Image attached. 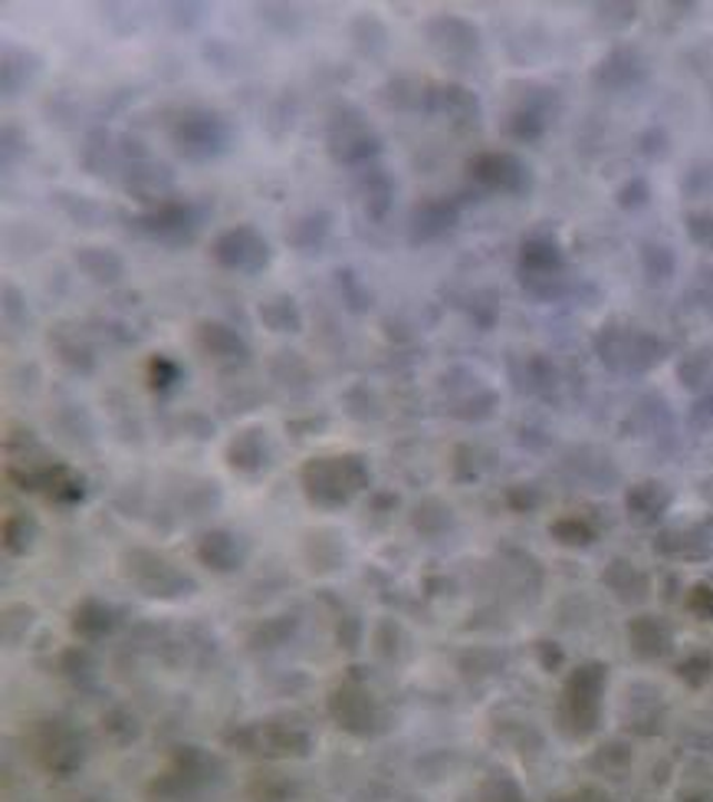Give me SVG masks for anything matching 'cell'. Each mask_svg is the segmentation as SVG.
<instances>
[{
	"label": "cell",
	"instance_id": "24",
	"mask_svg": "<svg viewBox=\"0 0 713 802\" xmlns=\"http://www.w3.org/2000/svg\"><path fill=\"white\" fill-rule=\"evenodd\" d=\"M33 53L30 50H13L3 53V95H20V90H27L33 83V77L40 73V63L33 67H23V60H30Z\"/></svg>",
	"mask_w": 713,
	"mask_h": 802
},
{
	"label": "cell",
	"instance_id": "11",
	"mask_svg": "<svg viewBox=\"0 0 713 802\" xmlns=\"http://www.w3.org/2000/svg\"><path fill=\"white\" fill-rule=\"evenodd\" d=\"M194 346L217 365H244L251 358L247 339L221 319H201L194 326Z\"/></svg>",
	"mask_w": 713,
	"mask_h": 802
},
{
	"label": "cell",
	"instance_id": "4",
	"mask_svg": "<svg viewBox=\"0 0 713 802\" xmlns=\"http://www.w3.org/2000/svg\"><path fill=\"white\" fill-rule=\"evenodd\" d=\"M368 484V470L361 457L343 454V457H313L303 467V490L319 507H343L349 497Z\"/></svg>",
	"mask_w": 713,
	"mask_h": 802
},
{
	"label": "cell",
	"instance_id": "16",
	"mask_svg": "<svg viewBox=\"0 0 713 802\" xmlns=\"http://www.w3.org/2000/svg\"><path fill=\"white\" fill-rule=\"evenodd\" d=\"M391 197H395V179L388 175V169L365 165L358 172V201L368 221H381L391 207Z\"/></svg>",
	"mask_w": 713,
	"mask_h": 802
},
{
	"label": "cell",
	"instance_id": "7",
	"mask_svg": "<svg viewBox=\"0 0 713 802\" xmlns=\"http://www.w3.org/2000/svg\"><path fill=\"white\" fill-rule=\"evenodd\" d=\"M470 179L477 181L490 194H510V197H527L533 191L536 175L527 159L517 152H480L467 165Z\"/></svg>",
	"mask_w": 713,
	"mask_h": 802
},
{
	"label": "cell",
	"instance_id": "15",
	"mask_svg": "<svg viewBox=\"0 0 713 802\" xmlns=\"http://www.w3.org/2000/svg\"><path fill=\"white\" fill-rule=\"evenodd\" d=\"M549 129V105L546 95H530L513 105L503 119V135L513 142H539Z\"/></svg>",
	"mask_w": 713,
	"mask_h": 802
},
{
	"label": "cell",
	"instance_id": "20",
	"mask_svg": "<svg viewBox=\"0 0 713 802\" xmlns=\"http://www.w3.org/2000/svg\"><path fill=\"white\" fill-rule=\"evenodd\" d=\"M257 313H261V323L267 326L269 333H286V336H293V333L303 329L299 303H296L289 293H273V296H267V300L257 306Z\"/></svg>",
	"mask_w": 713,
	"mask_h": 802
},
{
	"label": "cell",
	"instance_id": "8",
	"mask_svg": "<svg viewBox=\"0 0 713 802\" xmlns=\"http://www.w3.org/2000/svg\"><path fill=\"white\" fill-rule=\"evenodd\" d=\"M201 217H204V214H201L197 204L169 197V201L142 211V214L135 217V224H139V231H142L145 237H155V241H162V244H169V247H181V244H191V241H194V234H197V227H201Z\"/></svg>",
	"mask_w": 713,
	"mask_h": 802
},
{
	"label": "cell",
	"instance_id": "31",
	"mask_svg": "<svg viewBox=\"0 0 713 802\" xmlns=\"http://www.w3.org/2000/svg\"><path fill=\"white\" fill-rule=\"evenodd\" d=\"M523 372H527V388H546L552 385L559 375H556V365L549 358L542 356H530L523 362Z\"/></svg>",
	"mask_w": 713,
	"mask_h": 802
},
{
	"label": "cell",
	"instance_id": "6",
	"mask_svg": "<svg viewBox=\"0 0 713 802\" xmlns=\"http://www.w3.org/2000/svg\"><path fill=\"white\" fill-rule=\"evenodd\" d=\"M211 257L221 270H231V273H241V276H257L269 267L273 247H269L267 234L261 227L234 224V227H224L211 241Z\"/></svg>",
	"mask_w": 713,
	"mask_h": 802
},
{
	"label": "cell",
	"instance_id": "9",
	"mask_svg": "<svg viewBox=\"0 0 713 802\" xmlns=\"http://www.w3.org/2000/svg\"><path fill=\"white\" fill-rule=\"evenodd\" d=\"M425 40L445 60H470L480 50V30L470 20L454 17V13L431 17L425 23Z\"/></svg>",
	"mask_w": 713,
	"mask_h": 802
},
{
	"label": "cell",
	"instance_id": "5",
	"mask_svg": "<svg viewBox=\"0 0 713 802\" xmlns=\"http://www.w3.org/2000/svg\"><path fill=\"white\" fill-rule=\"evenodd\" d=\"M172 142L181 159L211 162L231 149V125L214 109H187L172 125Z\"/></svg>",
	"mask_w": 713,
	"mask_h": 802
},
{
	"label": "cell",
	"instance_id": "10",
	"mask_svg": "<svg viewBox=\"0 0 713 802\" xmlns=\"http://www.w3.org/2000/svg\"><path fill=\"white\" fill-rule=\"evenodd\" d=\"M460 221V207L450 197H421L411 214H408V241L415 247L431 244L438 237H445L447 231H454Z\"/></svg>",
	"mask_w": 713,
	"mask_h": 802
},
{
	"label": "cell",
	"instance_id": "29",
	"mask_svg": "<svg viewBox=\"0 0 713 802\" xmlns=\"http://www.w3.org/2000/svg\"><path fill=\"white\" fill-rule=\"evenodd\" d=\"M619 207H624V211H638V207H644L648 201H651V184L644 179H628L619 187Z\"/></svg>",
	"mask_w": 713,
	"mask_h": 802
},
{
	"label": "cell",
	"instance_id": "28",
	"mask_svg": "<svg viewBox=\"0 0 713 802\" xmlns=\"http://www.w3.org/2000/svg\"><path fill=\"white\" fill-rule=\"evenodd\" d=\"M634 3H599L595 7V20L609 30H624L634 20Z\"/></svg>",
	"mask_w": 713,
	"mask_h": 802
},
{
	"label": "cell",
	"instance_id": "27",
	"mask_svg": "<svg viewBox=\"0 0 713 802\" xmlns=\"http://www.w3.org/2000/svg\"><path fill=\"white\" fill-rule=\"evenodd\" d=\"M711 372H713L711 349H694V353H687V356L681 358V365H678V375H681V382H684L687 388L704 385V382L711 378Z\"/></svg>",
	"mask_w": 713,
	"mask_h": 802
},
{
	"label": "cell",
	"instance_id": "2",
	"mask_svg": "<svg viewBox=\"0 0 713 802\" xmlns=\"http://www.w3.org/2000/svg\"><path fill=\"white\" fill-rule=\"evenodd\" d=\"M385 142L356 105H339L326 122V152L343 169H365L381 155Z\"/></svg>",
	"mask_w": 713,
	"mask_h": 802
},
{
	"label": "cell",
	"instance_id": "1",
	"mask_svg": "<svg viewBox=\"0 0 713 802\" xmlns=\"http://www.w3.org/2000/svg\"><path fill=\"white\" fill-rule=\"evenodd\" d=\"M592 349L599 362L615 375H644V372L658 368L668 356V346L661 336L638 329V326H624V323H605L595 333Z\"/></svg>",
	"mask_w": 713,
	"mask_h": 802
},
{
	"label": "cell",
	"instance_id": "26",
	"mask_svg": "<svg viewBox=\"0 0 713 802\" xmlns=\"http://www.w3.org/2000/svg\"><path fill=\"white\" fill-rule=\"evenodd\" d=\"M631 638H634V648H638V654H648V658H654V654H664L668 651V628L661 622H654V619H641V622L631 625Z\"/></svg>",
	"mask_w": 713,
	"mask_h": 802
},
{
	"label": "cell",
	"instance_id": "17",
	"mask_svg": "<svg viewBox=\"0 0 713 802\" xmlns=\"http://www.w3.org/2000/svg\"><path fill=\"white\" fill-rule=\"evenodd\" d=\"M227 460L234 470L241 474H261L269 464V441L264 428H244L241 435H234V441L227 445Z\"/></svg>",
	"mask_w": 713,
	"mask_h": 802
},
{
	"label": "cell",
	"instance_id": "33",
	"mask_svg": "<svg viewBox=\"0 0 713 802\" xmlns=\"http://www.w3.org/2000/svg\"><path fill=\"white\" fill-rule=\"evenodd\" d=\"M691 609H694V612H711L713 616V589H707V586H697V589H694V596H691Z\"/></svg>",
	"mask_w": 713,
	"mask_h": 802
},
{
	"label": "cell",
	"instance_id": "13",
	"mask_svg": "<svg viewBox=\"0 0 713 802\" xmlns=\"http://www.w3.org/2000/svg\"><path fill=\"white\" fill-rule=\"evenodd\" d=\"M425 109L431 115H445L447 122L460 125V129H473L480 122V99L460 83H441V87H428L425 92Z\"/></svg>",
	"mask_w": 713,
	"mask_h": 802
},
{
	"label": "cell",
	"instance_id": "3",
	"mask_svg": "<svg viewBox=\"0 0 713 802\" xmlns=\"http://www.w3.org/2000/svg\"><path fill=\"white\" fill-rule=\"evenodd\" d=\"M517 270H520V283L523 290L539 300V303H549V300H559L566 283H562V273H566V254H562V244L556 234L549 231H536L530 234L523 244H520V257H517Z\"/></svg>",
	"mask_w": 713,
	"mask_h": 802
},
{
	"label": "cell",
	"instance_id": "32",
	"mask_svg": "<svg viewBox=\"0 0 713 802\" xmlns=\"http://www.w3.org/2000/svg\"><path fill=\"white\" fill-rule=\"evenodd\" d=\"M339 290H343V296H346V303H349V309H368V293H365V286H361V280H358L353 270H339Z\"/></svg>",
	"mask_w": 713,
	"mask_h": 802
},
{
	"label": "cell",
	"instance_id": "21",
	"mask_svg": "<svg viewBox=\"0 0 713 802\" xmlns=\"http://www.w3.org/2000/svg\"><path fill=\"white\" fill-rule=\"evenodd\" d=\"M197 556H201L211 569L224 572V569H237V562L244 559V546L237 542V536H231L227 530H214V534H207L201 539Z\"/></svg>",
	"mask_w": 713,
	"mask_h": 802
},
{
	"label": "cell",
	"instance_id": "14",
	"mask_svg": "<svg viewBox=\"0 0 713 802\" xmlns=\"http://www.w3.org/2000/svg\"><path fill=\"white\" fill-rule=\"evenodd\" d=\"M139 559H142L145 566H142V569L132 566V576H135V582L145 589V596H165V599H172V596H184V592L191 589V579L175 572V569H172L165 559H159L155 552H139Z\"/></svg>",
	"mask_w": 713,
	"mask_h": 802
},
{
	"label": "cell",
	"instance_id": "18",
	"mask_svg": "<svg viewBox=\"0 0 713 802\" xmlns=\"http://www.w3.org/2000/svg\"><path fill=\"white\" fill-rule=\"evenodd\" d=\"M329 231H333V214L329 211H309V214H303V217L286 224V244L293 251H303V254L309 251L313 254V251H319L326 244Z\"/></svg>",
	"mask_w": 713,
	"mask_h": 802
},
{
	"label": "cell",
	"instance_id": "25",
	"mask_svg": "<svg viewBox=\"0 0 713 802\" xmlns=\"http://www.w3.org/2000/svg\"><path fill=\"white\" fill-rule=\"evenodd\" d=\"M73 628H77V635H83V638H102L109 628H112V612H109V606L105 602H83L80 609H77V619H73Z\"/></svg>",
	"mask_w": 713,
	"mask_h": 802
},
{
	"label": "cell",
	"instance_id": "19",
	"mask_svg": "<svg viewBox=\"0 0 713 802\" xmlns=\"http://www.w3.org/2000/svg\"><path fill=\"white\" fill-rule=\"evenodd\" d=\"M77 267L83 270V276L95 286H115L125 276V261L112 247H83L77 254Z\"/></svg>",
	"mask_w": 713,
	"mask_h": 802
},
{
	"label": "cell",
	"instance_id": "22",
	"mask_svg": "<svg viewBox=\"0 0 713 802\" xmlns=\"http://www.w3.org/2000/svg\"><path fill=\"white\" fill-rule=\"evenodd\" d=\"M181 378H184V368H181L179 358L165 356V353H155V356L145 362V382L155 395L169 398L172 392H179Z\"/></svg>",
	"mask_w": 713,
	"mask_h": 802
},
{
	"label": "cell",
	"instance_id": "30",
	"mask_svg": "<svg viewBox=\"0 0 713 802\" xmlns=\"http://www.w3.org/2000/svg\"><path fill=\"white\" fill-rule=\"evenodd\" d=\"M687 237H691L697 247L713 251V211H694V214H687Z\"/></svg>",
	"mask_w": 713,
	"mask_h": 802
},
{
	"label": "cell",
	"instance_id": "12",
	"mask_svg": "<svg viewBox=\"0 0 713 802\" xmlns=\"http://www.w3.org/2000/svg\"><path fill=\"white\" fill-rule=\"evenodd\" d=\"M644 80H648V63H644V57L634 47H615L592 70V83L609 92L634 90Z\"/></svg>",
	"mask_w": 713,
	"mask_h": 802
},
{
	"label": "cell",
	"instance_id": "23",
	"mask_svg": "<svg viewBox=\"0 0 713 802\" xmlns=\"http://www.w3.org/2000/svg\"><path fill=\"white\" fill-rule=\"evenodd\" d=\"M641 267H644L648 283L661 286V283H668V280L674 276L678 257H674V251H671L668 244H661V241H648V244L641 247Z\"/></svg>",
	"mask_w": 713,
	"mask_h": 802
}]
</instances>
